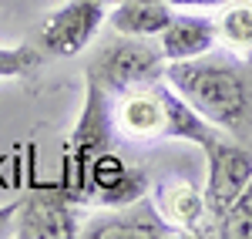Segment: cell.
Instances as JSON below:
<instances>
[{"label": "cell", "instance_id": "obj_6", "mask_svg": "<svg viewBox=\"0 0 252 239\" xmlns=\"http://www.w3.org/2000/svg\"><path fill=\"white\" fill-rule=\"evenodd\" d=\"M104 17H108L104 0H67L44 20L40 44H44V51H51L58 58H74L94 40Z\"/></svg>", "mask_w": 252, "mask_h": 239}, {"label": "cell", "instance_id": "obj_1", "mask_svg": "<svg viewBox=\"0 0 252 239\" xmlns=\"http://www.w3.org/2000/svg\"><path fill=\"white\" fill-rule=\"evenodd\" d=\"M165 81L209 125L252 148V61L209 51L189 61H168Z\"/></svg>", "mask_w": 252, "mask_h": 239}, {"label": "cell", "instance_id": "obj_11", "mask_svg": "<svg viewBox=\"0 0 252 239\" xmlns=\"http://www.w3.org/2000/svg\"><path fill=\"white\" fill-rule=\"evenodd\" d=\"M155 205L165 219L178 226L185 236H202V219L209 216L205 212V196L195 189L192 182H165L155 192Z\"/></svg>", "mask_w": 252, "mask_h": 239}, {"label": "cell", "instance_id": "obj_15", "mask_svg": "<svg viewBox=\"0 0 252 239\" xmlns=\"http://www.w3.org/2000/svg\"><path fill=\"white\" fill-rule=\"evenodd\" d=\"M40 51L31 44L20 47H0V78H27L31 71H37Z\"/></svg>", "mask_w": 252, "mask_h": 239}, {"label": "cell", "instance_id": "obj_13", "mask_svg": "<svg viewBox=\"0 0 252 239\" xmlns=\"http://www.w3.org/2000/svg\"><path fill=\"white\" fill-rule=\"evenodd\" d=\"M215 27L225 44H232L239 51H252V0H229Z\"/></svg>", "mask_w": 252, "mask_h": 239}, {"label": "cell", "instance_id": "obj_14", "mask_svg": "<svg viewBox=\"0 0 252 239\" xmlns=\"http://www.w3.org/2000/svg\"><path fill=\"white\" fill-rule=\"evenodd\" d=\"M219 226H212L215 236H225V239H252V179L249 185L239 192V199L219 216Z\"/></svg>", "mask_w": 252, "mask_h": 239}, {"label": "cell", "instance_id": "obj_9", "mask_svg": "<svg viewBox=\"0 0 252 239\" xmlns=\"http://www.w3.org/2000/svg\"><path fill=\"white\" fill-rule=\"evenodd\" d=\"M219 27L212 17L202 14H172L168 27L158 34V47L165 61H189L198 54H209L215 47Z\"/></svg>", "mask_w": 252, "mask_h": 239}, {"label": "cell", "instance_id": "obj_8", "mask_svg": "<svg viewBox=\"0 0 252 239\" xmlns=\"http://www.w3.org/2000/svg\"><path fill=\"white\" fill-rule=\"evenodd\" d=\"M88 192L91 199H97L108 209H118V205H131L141 196H148V175L145 169L138 165H128L118 152H104L97 155V162L91 165V182H88Z\"/></svg>", "mask_w": 252, "mask_h": 239}, {"label": "cell", "instance_id": "obj_12", "mask_svg": "<svg viewBox=\"0 0 252 239\" xmlns=\"http://www.w3.org/2000/svg\"><path fill=\"white\" fill-rule=\"evenodd\" d=\"M172 7L168 3H155V0H118L115 10L108 14V24L118 34H131V37H158L168 20H172Z\"/></svg>", "mask_w": 252, "mask_h": 239}, {"label": "cell", "instance_id": "obj_3", "mask_svg": "<svg viewBox=\"0 0 252 239\" xmlns=\"http://www.w3.org/2000/svg\"><path fill=\"white\" fill-rule=\"evenodd\" d=\"M84 78L97 81L108 95H125L131 88L165 78V54L148 37L118 34L97 44V51L84 61Z\"/></svg>", "mask_w": 252, "mask_h": 239}, {"label": "cell", "instance_id": "obj_10", "mask_svg": "<svg viewBox=\"0 0 252 239\" xmlns=\"http://www.w3.org/2000/svg\"><path fill=\"white\" fill-rule=\"evenodd\" d=\"M118 121L121 128L141 141H158L161 138V128H165V104L158 95V81L155 84H141L121 95L118 104Z\"/></svg>", "mask_w": 252, "mask_h": 239}, {"label": "cell", "instance_id": "obj_5", "mask_svg": "<svg viewBox=\"0 0 252 239\" xmlns=\"http://www.w3.org/2000/svg\"><path fill=\"white\" fill-rule=\"evenodd\" d=\"M14 222L20 239H74L81 236V202L64 189H34L20 196Z\"/></svg>", "mask_w": 252, "mask_h": 239}, {"label": "cell", "instance_id": "obj_4", "mask_svg": "<svg viewBox=\"0 0 252 239\" xmlns=\"http://www.w3.org/2000/svg\"><path fill=\"white\" fill-rule=\"evenodd\" d=\"M202 155H205V169H209L202 196H205V212H209V219L215 222L235 199H239V192L249 185V179H252V148L242 145V141H235V138H229V135L222 132L212 145L202 148Z\"/></svg>", "mask_w": 252, "mask_h": 239}, {"label": "cell", "instance_id": "obj_7", "mask_svg": "<svg viewBox=\"0 0 252 239\" xmlns=\"http://www.w3.org/2000/svg\"><path fill=\"white\" fill-rule=\"evenodd\" d=\"M81 236L84 239H168V236H185V233L158 212L155 199L141 196L131 205H118V209H108L104 216L88 219Z\"/></svg>", "mask_w": 252, "mask_h": 239}, {"label": "cell", "instance_id": "obj_16", "mask_svg": "<svg viewBox=\"0 0 252 239\" xmlns=\"http://www.w3.org/2000/svg\"><path fill=\"white\" fill-rule=\"evenodd\" d=\"M17 209H20V199H10V202H3V205H0V236H3V233H7V226L14 222Z\"/></svg>", "mask_w": 252, "mask_h": 239}, {"label": "cell", "instance_id": "obj_2", "mask_svg": "<svg viewBox=\"0 0 252 239\" xmlns=\"http://www.w3.org/2000/svg\"><path fill=\"white\" fill-rule=\"evenodd\" d=\"M111 101L108 91L97 81L84 78V108L81 118L67 138V152H64V192L71 199H78L81 205L91 199L88 182H91V165L97 155H104L115 141V121H111Z\"/></svg>", "mask_w": 252, "mask_h": 239}, {"label": "cell", "instance_id": "obj_17", "mask_svg": "<svg viewBox=\"0 0 252 239\" xmlns=\"http://www.w3.org/2000/svg\"><path fill=\"white\" fill-rule=\"evenodd\" d=\"M104 3H118V0H104ZM155 3H168V7H209V3H229V0H155Z\"/></svg>", "mask_w": 252, "mask_h": 239}]
</instances>
